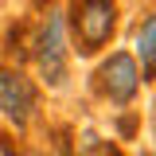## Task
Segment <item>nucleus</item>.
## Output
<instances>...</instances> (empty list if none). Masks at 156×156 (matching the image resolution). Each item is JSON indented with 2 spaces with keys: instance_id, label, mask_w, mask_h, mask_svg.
Returning <instances> with one entry per match:
<instances>
[{
  "instance_id": "obj_3",
  "label": "nucleus",
  "mask_w": 156,
  "mask_h": 156,
  "mask_svg": "<svg viewBox=\"0 0 156 156\" xmlns=\"http://www.w3.org/2000/svg\"><path fill=\"white\" fill-rule=\"evenodd\" d=\"M90 86H94V94L105 105H117V109L133 105L136 94H140V66H136L133 51H109L98 62Z\"/></svg>"
},
{
  "instance_id": "obj_8",
  "label": "nucleus",
  "mask_w": 156,
  "mask_h": 156,
  "mask_svg": "<svg viewBox=\"0 0 156 156\" xmlns=\"http://www.w3.org/2000/svg\"><path fill=\"white\" fill-rule=\"evenodd\" d=\"M23 156H51V152H43V148H31V152H23Z\"/></svg>"
},
{
  "instance_id": "obj_10",
  "label": "nucleus",
  "mask_w": 156,
  "mask_h": 156,
  "mask_svg": "<svg viewBox=\"0 0 156 156\" xmlns=\"http://www.w3.org/2000/svg\"><path fill=\"white\" fill-rule=\"evenodd\" d=\"M152 125H156V98H152Z\"/></svg>"
},
{
  "instance_id": "obj_6",
  "label": "nucleus",
  "mask_w": 156,
  "mask_h": 156,
  "mask_svg": "<svg viewBox=\"0 0 156 156\" xmlns=\"http://www.w3.org/2000/svg\"><path fill=\"white\" fill-rule=\"evenodd\" d=\"M74 156H121V148L101 140V136H94V133H86L82 140H74Z\"/></svg>"
},
{
  "instance_id": "obj_5",
  "label": "nucleus",
  "mask_w": 156,
  "mask_h": 156,
  "mask_svg": "<svg viewBox=\"0 0 156 156\" xmlns=\"http://www.w3.org/2000/svg\"><path fill=\"white\" fill-rule=\"evenodd\" d=\"M133 58H136V66H140V82H152L156 78V12H148V16L136 23Z\"/></svg>"
},
{
  "instance_id": "obj_2",
  "label": "nucleus",
  "mask_w": 156,
  "mask_h": 156,
  "mask_svg": "<svg viewBox=\"0 0 156 156\" xmlns=\"http://www.w3.org/2000/svg\"><path fill=\"white\" fill-rule=\"evenodd\" d=\"M117 0H70L66 4V35H70V51L82 58H94L98 51H105L117 35Z\"/></svg>"
},
{
  "instance_id": "obj_7",
  "label": "nucleus",
  "mask_w": 156,
  "mask_h": 156,
  "mask_svg": "<svg viewBox=\"0 0 156 156\" xmlns=\"http://www.w3.org/2000/svg\"><path fill=\"white\" fill-rule=\"evenodd\" d=\"M0 156H23V148L12 140V133H0Z\"/></svg>"
},
{
  "instance_id": "obj_1",
  "label": "nucleus",
  "mask_w": 156,
  "mask_h": 156,
  "mask_svg": "<svg viewBox=\"0 0 156 156\" xmlns=\"http://www.w3.org/2000/svg\"><path fill=\"white\" fill-rule=\"evenodd\" d=\"M27 58H31L39 82L47 90H66V82H70V35H66V20L58 8H47V16L31 31Z\"/></svg>"
},
{
  "instance_id": "obj_4",
  "label": "nucleus",
  "mask_w": 156,
  "mask_h": 156,
  "mask_svg": "<svg viewBox=\"0 0 156 156\" xmlns=\"http://www.w3.org/2000/svg\"><path fill=\"white\" fill-rule=\"evenodd\" d=\"M0 117L16 133H27L39 121V90L16 62H0Z\"/></svg>"
},
{
  "instance_id": "obj_9",
  "label": "nucleus",
  "mask_w": 156,
  "mask_h": 156,
  "mask_svg": "<svg viewBox=\"0 0 156 156\" xmlns=\"http://www.w3.org/2000/svg\"><path fill=\"white\" fill-rule=\"evenodd\" d=\"M140 156H156V148H144V152H140Z\"/></svg>"
}]
</instances>
